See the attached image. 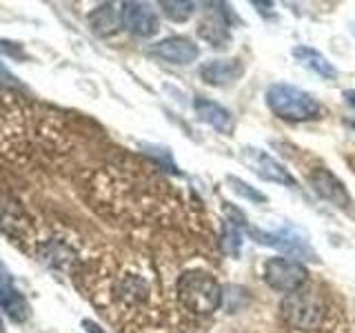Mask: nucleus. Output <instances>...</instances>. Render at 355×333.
<instances>
[{
  "instance_id": "f03ea898",
  "label": "nucleus",
  "mask_w": 355,
  "mask_h": 333,
  "mask_svg": "<svg viewBox=\"0 0 355 333\" xmlns=\"http://www.w3.org/2000/svg\"><path fill=\"white\" fill-rule=\"evenodd\" d=\"M178 296L180 302L193 314L209 316L222 305V287L207 271H187L178 280Z\"/></svg>"
},
{
  "instance_id": "39448f33",
  "label": "nucleus",
  "mask_w": 355,
  "mask_h": 333,
  "mask_svg": "<svg viewBox=\"0 0 355 333\" xmlns=\"http://www.w3.org/2000/svg\"><path fill=\"white\" fill-rule=\"evenodd\" d=\"M306 275L309 273L304 264L284 258V255L269 258L264 262V282L280 293H293L297 289H302L306 282Z\"/></svg>"
},
{
  "instance_id": "6e6552de",
  "label": "nucleus",
  "mask_w": 355,
  "mask_h": 333,
  "mask_svg": "<svg viewBox=\"0 0 355 333\" xmlns=\"http://www.w3.org/2000/svg\"><path fill=\"white\" fill-rule=\"evenodd\" d=\"M147 53L158 60L169 62V65H189V62L198 60L200 49L193 40H189L184 36H169V38L151 44Z\"/></svg>"
},
{
  "instance_id": "f8f14e48",
  "label": "nucleus",
  "mask_w": 355,
  "mask_h": 333,
  "mask_svg": "<svg viewBox=\"0 0 355 333\" xmlns=\"http://www.w3.org/2000/svg\"><path fill=\"white\" fill-rule=\"evenodd\" d=\"M193 109H196V116L200 122H205V125L216 129L218 133H222V136H233V131H236V120H233L231 111L227 107H222L216 103V100H209V98H196Z\"/></svg>"
},
{
  "instance_id": "b1692460",
  "label": "nucleus",
  "mask_w": 355,
  "mask_h": 333,
  "mask_svg": "<svg viewBox=\"0 0 355 333\" xmlns=\"http://www.w3.org/2000/svg\"><path fill=\"white\" fill-rule=\"evenodd\" d=\"M349 127H351V129L355 131V120H349Z\"/></svg>"
},
{
  "instance_id": "ddd939ff",
  "label": "nucleus",
  "mask_w": 355,
  "mask_h": 333,
  "mask_svg": "<svg viewBox=\"0 0 355 333\" xmlns=\"http://www.w3.org/2000/svg\"><path fill=\"white\" fill-rule=\"evenodd\" d=\"M0 309L14 320V322H25L29 316V305L22 298V293L11 284L7 273H0Z\"/></svg>"
},
{
  "instance_id": "aec40b11",
  "label": "nucleus",
  "mask_w": 355,
  "mask_h": 333,
  "mask_svg": "<svg viewBox=\"0 0 355 333\" xmlns=\"http://www.w3.org/2000/svg\"><path fill=\"white\" fill-rule=\"evenodd\" d=\"M83 327H85V331H87V333H107L103 327L96 325L94 320H83Z\"/></svg>"
},
{
  "instance_id": "7ed1b4c3",
  "label": "nucleus",
  "mask_w": 355,
  "mask_h": 333,
  "mask_svg": "<svg viewBox=\"0 0 355 333\" xmlns=\"http://www.w3.org/2000/svg\"><path fill=\"white\" fill-rule=\"evenodd\" d=\"M280 311L286 325L295 329H315L324 320V300L313 289L302 287L284 296Z\"/></svg>"
},
{
  "instance_id": "1a4fd4ad",
  "label": "nucleus",
  "mask_w": 355,
  "mask_h": 333,
  "mask_svg": "<svg viewBox=\"0 0 355 333\" xmlns=\"http://www.w3.org/2000/svg\"><path fill=\"white\" fill-rule=\"evenodd\" d=\"M244 158L251 164V169L258 173L262 180L266 182H277L282 187H295V178L288 173V169H284V164L277 162L273 155L264 153L262 149H244Z\"/></svg>"
},
{
  "instance_id": "9b49d317",
  "label": "nucleus",
  "mask_w": 355,
  "mask_h": 333,
  "mask_svg": "<svg viewBox=\"0 0 355 333\" xmlns=\"http://www.w3.org/2000/svg\"><path fill=\"white\" fill-rule=\"evenodd\" d=\"M244 76V65L238 58H216L200 67V78L211 87H229Z\"/></svg>"
},
{
  "instance_id": "4be33fe9",
  "label": "nucleus",
  "mask_w": 355,
  "mask_h": 333,
  "mask_svg": "<svg viewBox=\"0 0 355 333\" xmlns=\"http://www.w3.org/2000/svg\"><path fill=\"white\" fill-rule=\"evenodd\" d=\"M0 333H5V322H3V318H0Z\"/></svg>"
},
{
  "instance_id": "f257e3e1",
  "label": "nucleus",
  "mask_w": 355,
  "mask_h": 333,
  "mask_svg": "<svg viewBox=\"0 0 355 333\" xmlns=\"http://www.w3.org/2000/svg\"><path fill=\"white\" fill-rule=\"evenodd\" d=\"M273 116L286 122H311L322 116V105L304 89L288 83H273L264 94Z\"/></svg>"
},
{
  "instance_id": "f3484780",
  "label": "nucleus",
  "mask_w": 355,
  "mask_h": 333,
  "mask_svg": "<svg viewBox=\"0 0 355 333\" xmlns=\"http://www.w3.org/2000/svg\"><path fill=\"white\" fill-rule=\"evenodd\" d=\"M160 7L162 14L173 22H184L196 11V3H189V0H164V3H160Z\"/></svg>"
},
{
  "instance_id": "20e7f679",
  "label": "nucleus",
  "mask_w": 355,
  "mask_h": 333,
  "mask_svg": "<svg viewBox=\"0 0 355 333\" xmlns=\"http://www.w3.org/2000/svg\"><path fill=\"white\" fill-rule=\"evenodd\" d=\"M247 233L258 242V244H264V247H273L277 251L284 253V258L288 255L291 260H318V255L311 247L309 238L304 236L302 231H297L295 227L286 225L277 231H264V229H258V227H247Z\"/></svg>"
},
{
  "instance_id": "4468645a",
  "label": "nucleus",
  "mask_w": 355,
  "mask_h": 333,
  "mask_svg": "<svg viewBox=\"0 0 355 333\" xmlns=\"http://www.w3.org/2000/svg\"><path fill=\"white\" fill-rule=\"evenodd\" d=\"M293 58L306 67L309 71H313L315 76L324 78V80H336L338 78V69L336 65H333L324 53H320L318 49L313 47H306V44H297L293 49Z\"/></svg>"
},
{
  "instance_id": "5701e85b",
  "label": "nucleus",
  "mask_w": 355,
  "mask_h": 333,
  "mask_svg": "<svg viewBox=\"0 0 355 333\" xmlns=\"http://www.w3.org/2000/svg\"><path fill=\"white\" fill-rule=\"evenodd\" d=\"M0 273H7V271H5V264H3V260H0Z\"/></svg>"
},
{
  "instance_id": "393cba45",
  "label": "nucleus",
  "mask_w": 355,
  "mask_h": 333,
  "mask_svg": "<svg viewBox=\"0 0 355 333\" xmlns=\"http://www.w3.org/2000/svg\"><path fill=\"white\" fill-rule=\"evenodd\" d=\"M353 33H355V27H353Z\"/></svg>"
},
{
  "instance_id": "a211bd4d",
  "label": "nucleus",
  "mask_w": 355,
  "mask_h": 333,
  "mask_svg": "<svg viewBox=\"0 0 355 333\" xmlns=\"http://www.w3.org/2000/svg\"><path fill=\"white\" fill-rule=\"evenodd\" d=\"M227 180H229V185H231L233 191H236V196H240V198H244V200H249V203H253V205H264V203H266V196H264L262 191H258V189H253L249 182H244L242 178H233V176H229Z\"/></svg>"
},
{
  "instance_id": "412c9836",
  "label": "nucleus",
  "mask_w": 355,
  "mask_h": 333,
  "mask_svg": "<svg viewBox=\"0 0 355 333\" xmlns=\"http://www.w3.org/2000/svg\"><path fill=\"white\" fill-rule=\"evenodd\" d=\"M342 96H344V100H347V105L355 111V89H347Z\"/></svg>"
},
{
  "instance_id": "0eeeda50",
  "label": "nucleus",
  "mask_w": 355,
  "mask_h": 333,
  "mask_svg": "<svg viewBox=\"0 0 355 333\" xmlns=\"http://www.w3.org/2000/svg\"><path fill=\"white\" fill-rule=\"evenodd\" d=\"M309 182H311V187H313V191L322 200H327L329 205H333L336 209H344V211L351 209L353 198L349 194L347 185H344L333 171H329L327 166H318V169L311 171Z\"/></svg>"
},
{
  "instance_id": "423d86ee",
  "label": "nucleus",
  "mask_w": 355,
  "mask_h": 333,
  "mask_svg": "<svg viewBox=\"0 0 355 333\" xmlns=\"http://www.w3.org/2000/svg\"><path fill=\"white\" fill-rule=\"evenodd\" d=\"M120 25L131 36L151 38L160 31V18L149 3H125L120 9Z\"/></svg>"
},
{
  "instance_id": "2eb2a0df",
  "label": "nucleus",
  "mask_w": 355,
  "mask_h": 333,
  "mask_svg": "<svg viewBox=\"0 0 355 333\" xmlns=\"http://www.w3.org/2000/svg\"><path fill=\"white\" fill-rule=\"evenodd\" d=\"M89 22H92V29L100 36H107V33H114L116 27L120 25V9H116V5H100L92 16H89Z\"/></svg>"
},
{
  "instance_id": "9d476101",
  "label": "nucleus",
  "mask_w": 355,
  "mask_h": 333,
  "mask_svg": "<svg viewBox=\"0 0 355 333\" xmlns=\"http://www.w3.org/2000/svg\"><path fill=\"white\" fill-rule=\"evenodd\" d=\"M216 9H211L205 14V18L198 22V36L205 42H209L211 47H227L231 42V22L227 18V5H214Z\"/></svg>"
},
{
  "instance_id": "6ab92c4d",
  "label": "nucleus",
  "mask_w": 355,
  "mask_h": 333,
  "mask_svg": "<svg viewBox=\"0 0 355 333\" xmlns=\"http://www.w3.org/2000/svg\"><path fill=\"white\" fill-rule=\"evenodd\" d=\"M0 51L3 53H9L11 58H27L25 49L20 47L18 42H9V40H0Z\"/></svg>"
},
{
  "instance_id": "dca6fc26",
  "label": "nucleus",
  "mask_w": 355,
  "mask_h": 333,
  "mask_svg": "<svg viewBox=\"0 0 355 333\" xmlns=\"http://www.w3.org/2000/svg\"><path fill=\"white\" fill-rule=\"evenodd\" d=\"M242 227L236 225V222L231 220H225L222 222V238H220V247L222 251H225L227 255H233V258H238L240 251H242Z\"/></svg>"
}]
</instances>
